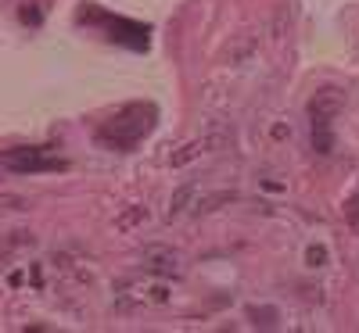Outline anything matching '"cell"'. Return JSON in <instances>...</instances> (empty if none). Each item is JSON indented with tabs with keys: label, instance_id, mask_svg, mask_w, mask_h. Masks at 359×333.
I'll list each match as a JSON object with an SVG mask.
<instances>
[{
	"label": "cell",
	"instance_id": "1",
	"mask_svg": "<svg viewBox=\"0 0 359 333\" xmlns=\"http://www.w3.org/2000/svg\"><path fill=\"white\" fill-rule=\"evenodd\" d=\"M151 118H155L151 108H144V104H126L123 111L111 118V122H104V126L97 129V140H101L104 147L126 150V147H133L147 129H151Z\"/></svg>",
	"mask_w": 359,
	"mask_h": 333
},
{
	"label": "cell",
	"instance_id": "2",
	"mask_svg": "<svg viewBox=\"0 0 359 333\" xmlns=\"http://www.w3.org/2000/svg\"><path fill=\"white\" fill-rule=\"evenodd\" d=\"M4 162L11 172H18V176H33V172H54V169H62L65 162L62 158H54V155H47L43 147H15V150H8Z\"/></svg>",
	"mask_w": 359,
	"mask_h": 333
},
{
	"label": "cell",
	"instance_id": "3",
	"mask_svg": "<svg viewBox=\"0 0 359 333\" xmlns=\"http://www.w3.org/2000/svg\"><path fill=\"white\" fill-rule=\"evenodd\" d=\"M90 18H97V22H104L108 29H111V40H123V43H130V47H147V29L144 25H137V22H126V18H111V15H90Z\"/></svg>",
	"mask_w": 359,
	"mask_h": 333
},
{
	"label": "cell",
	"instance_id": "4",
	"mask_svg": "<svg viewBox=\"0 0 359 333\" xmlns=\"http://www.w3.org/2000/svg\"><path fill=\"white\" fill-rule=\"evenodd\" d=\"M140 269L144 272H151V276H176L180 272V255L169 251V248H147L144 258H140Z\"/></svg>",
	"mask_w": 359,
	"mask_h": 333
},
{
	"label": "cell",
	"instance_id": "5",
	"mask_svg": "<svg viewBox=\"0 0 359 333\" xmlns=\"http://www.w3.org/2000/svg\"><path fill=\"white\" fill-rule=\"evenodd\" d=\"M194 183H184V187H180L176 194H172V201H169V215L176 219V215H184V211L191 208V197H194Z\"/></svg>",
	"mask_w": 359,
	"mask_h": 333
},
{
	"label": "cell",
	"instance_id": "6",
	"mask_svg": "<svg viewBox=\"0 0 359 333\" xmlns=\"http://www.w3.org/2000/svg\"><path fill=\"white\" fill-rule=\"evenodd\" d=\"M140 222H147V208H130V211H123V215L115 219V226L123 229V233H130V229H137Z\"/></svg>",
	"mask_w": 359,
	"mask_h": 333
},
{
	"label": "cell",
	"instance_id": "7",
	"mask_svg": "<svg viewBox=\"0 0 359 333\" xmlns=\"http://www.w3.org/2000/svg\"><path fill=\"white\" fill-rule=\"evenodd\" d=\"M226 201H233V194H216V197H205V201H198L194 208H198V211H212L216 204H226Z\"/></svg>",
	"mask_w": 359,
	"mask_h": 333
},
{
	"label": "cell",
	"instance_id": "8",
	"mask_svg": "<svg viewBox=\"0 0 359 333\" xmlns=\"http://www.w3.org/2000/svg\"><path fill=\"white\" fill-rule=\"evenodd\" d=\"M323 258H327V255H323V248H313V251H309V262H313V265H316V262H323Z\"/></svg>",
	"mask_w": 359,
	"mask_h": 333
}]
</instances>
